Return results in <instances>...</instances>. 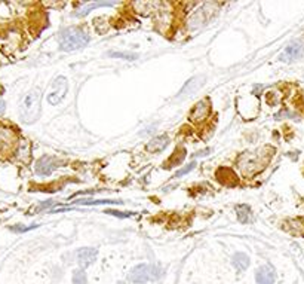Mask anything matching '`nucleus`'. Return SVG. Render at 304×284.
<instances>
[{
    "label": "nucleus",
    "mask_w": 304,
    "mask_h": 284,
    "mask_svg": "<svg viewBox=\"0 0 304 284\" xmlns=\"http://www.w3.org/2000/svg\"><path fill=\"white\" fill-rule=\"evenodd\" d=\"M16 142V136L11 128L0 127V152L12 150Z\"/></svg>",
    "instance_id": "1a4fd4ad"
},
{
    "label": "nucleus",
    "mask_w": 304,
    "mask_h": 284,
    "mask_svg": "<svg viewBox=\"0 0 304 284\" xmlns=\"http://www.w3.org/2000/svg\"><path fill=\"white\" fill-rule=\"evenodd\" d=\"M117 284H126V283H124V281H119V283Z\"/></svg>",
    "instance_id": "4be33fe9"
},
{
    "label": "nucleus",
    "mask_w": 304,
    "mask_h": 284,
    "mask_svg": "<svg viewBox=\"0 0 304 284\" xmlns=\"http://www.w3.org/2000/svg\"><path fill=\"white\" fill-rule=\"evenodd\" d=\"M184 158H186V150H184V149H181L180 155H178V157H177V154H174L172 157L168 159V162H166V164H168V165H166V168H171V167H172V165H175V164L178 165V164L183 162V159H184Z\"/></svg>",
    "instance_id": "a211bd4d"
},
{
    "label": "nucleus",
    "mask_w": 304,
    "mask_h": 284,
    "mask_svg": "<svg viewBox=\"0 0 304 284\" xmlns=\"http://www.w3.org/2000/svg\"><path fill=\"white\" fill-rule=\"evenodd\" d=\"M232 265L235 267L236 271H245L249 267V257L248 255L237 252L232 257Z\"/></svg>",
    "instance_id": "ddd939ff"
},
{
    "label": "nucleus",
    "mask_w": 304,
    "mask_h": 284,
    "mask_svg": "<svg viewBox=\"0 0 304 284\" xmlns=\"http://www.w3.org/2000/svg\"><path fill=\"white\" fill-rule=\"evenodd\" d=\"M58 165H59V162H58L56 158L45 155V157H42L40 159L36 162L34 170H36V173H37L39 176H49L51 173H54L55 168H58Z\"/></svg>",
    "instance_id": "0eeeda50"
},
{
    "label": "nucleus",
    "mask_w": 304,
    "mask_h": 284,
    "mask_svg": "<svg viewBox=\"0 0 304 284\" xmlns=\"http://www.w3.org/2000/svg\"><path fill=\"white\" fill-rule=\"evenodd\" d=\"M98 250L97 249H92V247H83L80 250L76 252V262L77 265L80 267V270H85L88 267H91L95 259H97Z\"/></svg>",
    "instance_id": "423d86ee"
},
{
    "label": "nucleus",
    "mask_w": 304,
    "mask_h": 284,
    "mask_svg": "<svg viewBox=\"0 0 304 284\" xmlns=\"http://www.w3.org/2000/svg\"><path fill=\"white\" fill-rule=\"evenodd\" d=\"M67 92H69V81L64 76H59L52 84V91L48 96V101L51 104H59L63 100L66 99Z\"/></svg>",
    "instance_id": "39448f33"
},
{
    "label": "nucleus",
    "mask_w": 304,
    "mask_h": 284,
    "mask_svg": "<svg viewBox=\"0 0 304 284\" xmlns=\"http://www.w3.org/2000/svg\"><path fill=\"white\" fill-rule=\"evenodd\" d=\"M40 100L42 92L39 88L31 89L27 96L24 97L23 103H21L19 115H21V119H23L26 124L34 122V121L40 116Z\"/></svg>",
    "instance_id": "f257e3e1"
},
{
    "label": "nucleus",
    "mask_w": 304,
    "mask_h": 284,
    "mask_svg": "<svg viewBox=\"0 0 304 284\" xmlns=\"http://www.w3.org/2000/svg\"><path fill=\"white\" fill-rule=\"evenodd\" d=\"M58 42H59V48L63 51H76L79 48H83L89 42V36L82 29L70 27V29L63 30L59 33Z\"/></svg>",
    "instance_id": "7ed1b4c3"
},
{
    "label": "nucleus",
    "mask_w": 304,
    "mask_h": 284,
    "mask_svg": "<svg viewBox=\"0 0 304 284\" xmlns=\"http://www.w3.org/2000/svg\"><path fill=\"white\" fill-rule=\"evenodd\" d=\"M194 167H196V162H192L190 165H186L184 168H181V170L177 171V173H175V176H177V177H181V176H184V174L190 173V171L193 170Z\"/></svg>",
    "instance_id": "6ab92c4d"
},
{
    "label": "nucleus",
    "mask_w": 304,
    "mask_h": 284,
    "mask_svg": "<svg viewBox=\"0 0 304 284\" xmlns=\"http://www.w3.org/2000/svg\"><path fill=\"white\" fill-rule=\"evenodd\" d=\"M211 113V104L208 100H200L193 106L192 112H190V119L193 122H202L205 121Z\"/></svg>",
    "instance_id": "6e6552de"
},
{
    "label": "nucleus",
    "mask_w": 304,
    "mask_h": 284,
    "mask_svg": "<svg viewBox=\"0 0 304 284\" xmlns=\"http://www.w3.org/2000/svg\"><path fill=\"white\" fill-rule=\"evenodd\" d=\"M204 85V76L202 78H194L192 81H189V84L183 88L181 96H187V94H194L200 86Z\"/></svg>",
    "instance_id": "4468645a"
},
{
    "label": "nucleus",
    "mask_w": 304,
    "mask_h": 284,
    "mask_svg": "<svg viewBox=\"0 0 304 284\" xmlns=\"http://www.w3.org/2000/svg\"><path fill=\"white\" fill-rule=\"evenodd\" d=\"M73 284H88L86 272L80 268L73 271Z\"/></svg>",
    "instance_id": "f3484780"
},
{
    "label": "nucleus",
    "mask_w": 304,
    "mask_h": 284,
    "mask_svg": "<svg viewBox=\"0 0 304 284\" xmlns=\"http://www.w3.org/2000/svg\"><path fill=\"white\" fill-rule=\"evenodd\" d=\"M107 213L113 214V216H117V217H129V216H132V214H134V213L122 214V213H119V212H114V210H107Z\"/></svg>",
    "instance_id": "aec40b11"
},
{
    "label": "nucleus",
    "mask_w": 304,
    "mask_h": 284,
    "mask_svg": "<svg viewBox=\"0 0 304 284\" xmlns=\"http://www.w3.org/2000/svg\"><path fill=\"white\" fill-rule=\"evenodd\" d=\"M236 213H237V219L242 223H248L249 220H251V209H249L248 205H237Z\"/></svg>",
    "instance_id": "2eb2a0df"
},
{
    "label": "nucleus",
    "mask_w": 304,
    "mask_h": 284,
    "mask_svg": "<svg viewBox=\"0 0 304 284\" xmlns=\"http://www.w3.org/2000/svg\"><path fill=\"white\" fill-rule=\"evenodd\" d=\"M168 144H169L168 136H159V137H154L152 142L147 144V150L152 154H157V152H162Z\"/></svg>",
    "instance_id": "f8f14e48"
},
{
    "label": "nucleus",
    "mask_w": 304,
    "mask_h": 284,
    "mask_svg": "<svg viewBox=\"0 0 304 284\" xmlns=\"http://www.w3.org/2000/svg\"><path fill=\"white\" fill-rule=\"evenodd\" d=\"M156 268L152 267V265H147V263H141V265H137L134 267L129 275H128V280L131 283L135 284H143L150 281V280H156L159 277V272H156Z\"/></svg>",
    "instance_id": "20e7f679"
},
{
    "label": "nucleus",
    "mask_w": 304,
    "mask_h": 284,
    "mask_svg": "<svg viewBox=\"0 0 304 284\" xmlns=\"http://www.w3.org/2000/svg\"><path fill=\"white\" fill-rule=\"evenodd\" d=\"M5 109H6V104H5V101H3V100H0V115L5 112Z\"/></svg>",
    "instance_id": "412c9836"
},
{
    "label": "nucleus",
    "mask_w": 304,
    "mask_h": 284,
    "mask_svg": "<svg viewBox=\"0 0 304 284\" xmlns=\"http://www.w3.org/2000/svg\"><path fill=\"white\" fill-rule=\"evenodd\" d=\"M270 158V152L264 154V152H254V154H244L239 159V170L244 176L251 177L257 173L263 170Z\"/></svg>",
    "instance_id": "f03ea898"
},
{
    "label": "nucleus",
    "mask_w": 304,
    "mask_h": 284,
    "mask_svg": "<svg viewBox=\"0 0 304 284\" xmlns=\"http://www.w3.org/2000/svg\"><path fill=\"white\" fill-rule=\"evenodd\" d=\"M79 204H82V205H103V204H122V201H117V199H101V201L80 199Z\"/></svg>",
    "instance_id": "dca6fc26"
},
{
    "label": "nucleus",
    "mask_w": 304,
    "mask_h": 284,
    "mask_svg": "<svg viewBox=\"0 0 304 284\" xmlns=\"http://www.w3.org/2000/svg\"><path fill=\"white\" fill-rule=\"evenodd\" d=\"M255 280L258 284H273L276 281V272L275 268L270 265H263L255 272Z\"/></svg>",
    "instance_id": "9d476101"
},
{
    "label": "nucleus",
    "mask_w": 304,
    "mask_h": 284,
    "mask_svg": "<svg viewBox=\"0 0 304 284\" xmlns=\"http://www.w3.org/2000/svg\"><path fill=\"white\" fill-rule=\"evenodd\" d=\"M304 54V45L301 42H292L290 43L285 51L282 52V60L283 61H295L298 58L303 57Z\"/></svg>",
    "instance_id": "9b49d317"
}]
</instances>
